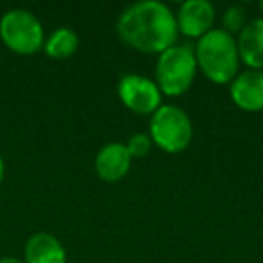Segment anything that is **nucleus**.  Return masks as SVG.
<instances>
[{"label": "nucleus", "mask_w": 263, "mask_h": 263, "mask_svg": "<svg viewBox=\"0 0 263 263\" xmlns=\"http://www.w3.org/2000/svg\"><path fill=\"white\" fill-rule=\"evenodd\" d=\"M116 31L128 47L157 54L175 45L179 36L175 13L159 0H141L128 6L117 18Z\"/></svg>", "instance_id": "1"}, {"label": "nucleus", "mask_w": 263, "mask_h": 263, "mask_svg": "<svg viewBox=\"0 0 263 263\" xmlns=\"http://www.w3.org/2000/svg\"><path fill=\"white\" fill-rule=\"evenodd\" d=\"M193 51L197 67L209 81L226 85L236 78L240 67L236 38L226 33L222 27L211 29L202 38H198Z\"/></svg>", "instance_id": "2"}, {"label": "nucleus", "mask_w": 263, "mask_h": 263, "mask_svg": "<svg viewBox=\"0 0 263 263\" xmlns=\"http://www.w3.org/2000/svg\"><path fill=\"white\" fill-rule=\"evenodd\" d=\"M195 51L187 44H175L162 51L155 63V83L170 98L186 94L197 76Z\"/></svg>", "instance_id": "3"}, {"label": "nucleus", "mask_w": 263, "mask_h": 263, "mask_svg": "<svg viewBox=\"0 0 263 263\" xmlns=\"http://www.w3.org/2000/svg\"><path fill=\"white\" fill-rule=\"evenodd\" d=\"M150 139L168 154H180L193 141V123L184 108L161 105L150 119Z\"/></svg>", "instance_id": "4"}, {"label": "nucleus", "mask_w": 263, "mask_h": 263, "mask_svg": "<svg viewBox=\"0 0 263 263\" xmlns=\"http://www.w3.org/2000/svg\"><path fill=\"white\" fill-rule=\"evenodd\" d=\"M0 40L9 51L29 56L44 49V26L27 9H9L0 18Z\"/></svg>", "instance_id": "5"}, {"label": "nucleus", "mask_w": 263, "mask_h": 263, "mask_svg": "<svg viewBox=\"0 0 263 263\" xmlns=\"http://www.w3.org/2000/svg\"><path fill=\"white\" fill-rule=\"evenodd\" d=\"M117 94L128 110L139 116H152L162 101L157 83L141 74H124L117 83Z\"/></svg>", "instance_id": "6"}, {"label": "nucleus", "mask_w": 263, "mask_h": 263, "mask_svg": "<svg viewBox=\"0 0 263 263\" xmlns=\"http://www.w3.org/2000/svg\"><path fill=\"white\" fill-rule=\"evenodd\" d=\"M215 15V6L208 0H186L175 15L179 33L190 38H202L213 29Z\"/></svg>", "instance_id": "7"}, {"label": "nucleus", "mask_w": 263, "mask_h": 263, "mask_svg": "<svg viewBox=\"0 0 263 263\" xmlns=\"http://www.w3.org/2000/svg\"><path fill=\"white\" fill-rule=\"evenodd\" d=\"M231 99L236 106L247 112L263 110V70L247 69L238 72L229 83Z\"/></svg>", "instance_id": "8"}, {"label": "nucleus", "mask_w": 263, "mask_h": 263, "mask_svg": "<svg viewBox=\"0 0 263 263\" xmlns=\"http://www.w3.org/2000/svg\"><path fill=\"white\" fill-rule=\"evenodd\" d=\"M132 157L128 154L126 146L121 143H108L101 146L94 161L96 173L105 182H117L124 179L130 172Z\"/></svg>", "instance_id": "9"}, {"label": "nucleus", "mask_w": 263, "mask_h": 263, "mask_svg": "<svg viewBox=\"0 0 263 263\" xmlns=\"http://www.w3.org/2000/svg\"><path fill=\"white\" fill-rule=\"evenodd\" d=\"M26 263H67V252L62 241L51 233H34L24 249Z\"/></svg>", "instance_id": "10"}, {"label": "nucleus", "mask_w": 263, "mask_h": 263, "mask_svg": "<svg viewBox=\"0 0 263 263\" xmlns=\"http://www.w3.org/2000/svg\"><path fill=\"white\" fill-rule=\"evenodd\" d=\"M238 54L249 69L263 70V18H254L247 22L238 34Z\"/></svg>", "instance_id": "11"}, {"label": "nucleus", "mask_w": 263, "mask_h": 263, "mask_svg": "<svg viewBox=\"0 0 263 263\" xmlns=\"http://www.w3.org/2000/svg\"><path fill=\"white\" fill-rule=\"evenodd\" d=\"M80 47L78 33L70 27H58L44 42V51L52 60H67Z\"/></svg>", "instance_id": "12"}, {"label": "nucleus", "mask_w": 263, "mask_h": 263, "mask_svg": "<svg viewBox=\"0 0 263 263\" xmlns=\"http://www.w3.org/2000/svg\"><path fill=\"white\" fill-rule=\"evenodd\" d=\"M247 26V11L243 6H231L226 9L222 16V29L229 34H240L243 27Z\"/></svg>", "instance_id": "13"}, {"label": "nucleus", "mask_w": 263, "mask_h": 263, "mask_svg": "<svg viewBox=\"0 0 263 263\" xmlns=\"http://www.w3.org/2000/svg\"><path fill=\"white\" fill-rule=\"evenodd\" d=\"M124 146H126V150H128V154H130L132 159H143L152 152L154 143H152V139H150L148 134H134Z\"/></svg>", "instance_id": "14"}, {"label": "nucleus", "mask_w": 263, "mask_h": 263, "mask_svg": "<svg viewBox=\"0 0 263 263\" xmlns=\"http://www.w3.org/2000/svg\"><path fill=\"white\" fill-rule=\"evenodd\" d=\"M0 263H26V261L20 258H15V256H4V258H0Z\"/></svg>", "instance_id": "15"}, {"label": "nucleus", "mask_w": 263, "mask_h": 263, "mask_svg": "<svg viewBox=\"0 0 263 263\" xmlns=\"http://www.w3.org/2000/svg\"><path fill=\"white\" fill-rule=\"evenodd\" d=\"M4 177H6V164H4V157H2V154H0V184H2Z\"/></svg>", "instance_id": "16"}, {"label": "nucleus", "mask_w": 263, "mask_h": 263, "mask_svg": "<svg viewBox=\"0 0 263 263\" xmlns=\"http://www.w3.org/2000/svg\"><path fill=\"white\" fill-rule=\"evenodd\" d=\"M259 9H261V15H263V0L259 2ZM261 18H263V16H261Z\"/></svg>", "instance_id": "17"}]
</instances>
